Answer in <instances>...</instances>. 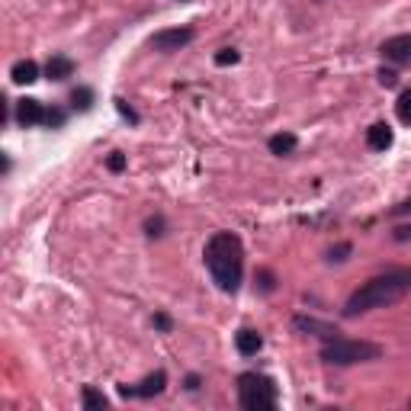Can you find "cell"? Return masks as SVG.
I'll return each mask as SVG.
<instances>
[{
  "instance_id": "1",
  "label": "cell",
  "mask_w": 411,
  "mask_h": 411,
  "mask_svg": "<svg viewBox=\"0 0 411 411\" xmlns=\"http://www.w3.org/2000/svg\"><path fill=\"white\" fill-rule=\"evenodd\" d=\"M202 260L222 293H238L245 283V245L235 231H216L202 247Z\"/></svg>"
},
{
  "instance_id": "2",
  "label": "cell",
  "mask_w": 411,
  "mask_h": 411,
  "mask_svg": "<svg viewBox=\"0 0 411 411\" xmlns=\"http://www.w3.org/2000/svg\"><path fill=\"white\" fill-rule=\"evenodd\" d=\"M408 289H411V274L408 270H389V274H379V276H373V280L363 283L360 289L350 293V299L344 302V315L357 318V315L373 312V309L395 305Z\"/></svg>"
},
{
  "instance_id": "3",
  "label": "cell",
  "mask_w": 411,
  "mask_h": 411,
  "mask_svg": "<svg viewBox=\"0 0 411 411\" xmlns=\"http://www.w3.org/2000/svg\"><path fill=\"white\" fill-rule=\"evenodd\" d=\"M383 357V347L373 341H354V338H334L325 341L321 347V360L331 367H357V363H369Z\"/></svg>"
},
{
  "instance_id": "4",
  "label": "cell",
  "mask_w": 411,
  "mask_h": 411,
  "mask_svg": "<svg viewBox=\"0 0 411 411\" xmlns=\"http://www.w3.org/2000/svg\"><path fill=\"white\" fill-rule=\"evenodd\" d=\"M238 405L245 411H270L280 405V389L264 373H241L238 376Z\"/></svg>"
},
{
  "instance_id": "5",
  "label": "cell",
  "mask_w": 411,
  "mask_h": 411,
  "mask_svg": "<svg viewBox=\"0 0 411 411\" xmlns=\"http://www.w3.org/2000/svg\"><path fill=\"white\" fill-rule=\"evenodd\" d=\"M193 39H196L193 26H171V29L154 32V36L148 39V45H152L154 51H180V49H187Z\"/></svg>"
},
{
  "instance_id": "6",
  "label": "cell",
  "mask_w": 411,
  "mask_h": 411,
  "mask_svg": "<svg viewBox=\"0 0 411 411\" xmlns=\"http://www.w3.org/2000/svg\"><path fill=\"white\" fill-rule=\"evenodd\" d=\"M164 389H167V373H164V369H154V373L145 376L142 383L119 386V395H123V398H154V395H161Z\"/></svg>"
},
{
  "instance_id": "7",
  "label": "cell",
  "mask_w": 411,
  "mask_h": 411,
  "mask_svg": "<svg viewBox=\"0 0 411 411\" xmlns=\"http://www.w3.org/2000/svg\"><path fill=\"white\" fill-rule=\"evenodd\" d=\"M379 55L389 61V65H408L411 61V36L402 32V36H389L383 45H379Z\"/></svg>"
},
{
  "instance_id": "8",
  "label": "cell",
  "mask_w": 411,
  "mask_h": 411,
  "mask_svg": "<svg viewBox=\"0 0 411 411\" xmlns=\"http://www.w3.org/2000/svg\"><path fill=\"white\" fill-rule=\"evenodd\" d=\"M45 113H49V109H45L42 103L36 100V97H26V100L16 103V123L26 125V129H32V125H42L45 123Z\"/></svg>"
},
{
  "instance_id": "9",
  "label": "cell",
  "mask_w": 411,
  "mask_h": 411,
  "mask_svg": "<svg viewBox=\"0 0 411 411\" xmlns=\"http://www.w3.org/2000/svg\"><path fill=\"white\" fill-rule=\"evenodd\" d=\"M293 325H296V331L315 334V338H321V341L341 338V331L334 325H328V321H318V318H309V315H296V318H293Z\"/></svg>"
},
{
  "instance_id": "10",
  "label": "cell",
  "mask_w": 411,
  "mask_h": 411,
  "mask_svg": "<svg viewBox=\"0 0 411 411\" xmlns=\"http://www.w3.org/2000/svg\"><path fill=\"white\" fill-rule=\"evenodd\" d=\"M392 142H395V132H392L386 123H373L367 129V145L373 148V152H389Z\"/></svg>"
},
{
  "instance_id": "11",
  "label": "cell",
  "mask_w": 411,
  "mask_h": 411,
  "mask_svg": "<svg viewBox=\"0 0 411 411\" xmlns=\"http://www.w3.org/2000/svg\"><path fill=\"white\" fill-rule=\"evenodd\" d=\"M74 71H78V65L68 55H51L45 61V78L49 80H68V78H74Z\"/></svg>"
},
{
  "instance_id": "12",
  "label": "cell",
  "mask_w": 411,
  "mask_h": 411,
  "mask_svg": "<svg viewBox=\"0 0 411 411\" xmlns=\"http://www.w3.org/2000/svg\"><path fill=\"white\" fill-rule=\"evenodd\" d=\"M235 347H238L241 357H257L260 347H264V338H260V331H254V328H241V331L235 334Z\"/></svg>"
},
{
  "instance_id": "13",
  "label": "cell",
  "mask_w": 411,
  "mask_h": 411,
  "mask_svg": "<svg viewBox=\"0 0 411 411\" xmlns=\"http://www.w3.org/2000/svg\"><path fill=\"white\" fill-rule=\"evenodd\" d=\"M39 65L32 61V58H23V61H16L13 68H10V78H13V84H36L39 80Z\"/></svg>"
},
{
  "instance_id": "14",
  "label": "cell",
  "mask_w": 411,
  "mask_h": 411,
  "mask_svg": "<svg viewBox=\"0 0 411 411\" xmlns=\"http://www.w3.org/2000/svg\"><path fill=\"white\" fill-rule=\"evenodd\" d=\"M267 148H270V154H276V158H286V154H293L299 148V138L293 135V132H280V135L267 138Z\"/></svg>"
},
{
  "instance_id": "15",
  "label": "cell",
  "mask_w": 411,
  "mask_h": 411,
  "mask_svg": "<svg viewBox=\"0 0 411 411\" xmlns=\"http://www.w3.org/2000/svg\"><path fill=\"white\" fill-rule=\"evenodd\" d=\"M80 405H84V408H109V398L103 395V392H97L94 386H84V389H80Z\"/></svg>"
},
{
  "instance_id": "16",
  "label": "cell",
  "mask_w": 411,
  "mask_h": 411,
  "mask_svg": "<svg viewBox=\"0 0 411 411\" xmlns=\"http://www.w3.org/2000/svg\"><path fill=\"white\" fill-rule=\"evenodd\" d=\"M71 106L78 109V113H90V109H94V90H90V87H78L71 94Z\"/></svg>"
},
{
  "instance_id": "17",
  "label": "cell",
  "mask_w": 411,
  "mask_h": 411,
  "mask_svg": "<svg viewBox=\"0 0 411 411\" xmlns=\"http://www.w3.org/2000/svg\"><path fill=\"white\" fill-rule=\"evenodd\" d=\"M395 116H398V123H402V125H411V87L398 94V100H395Z\"/></svg>"
},
{
  "instance_id": "18",
  "label": "cell",
  "mask_w": 411,
  "mask_h": 411,
  "mask_svg": "<svg viewBox=\"0 0 411 411\" xmlns=\"http://www.w3.org/2000/svg\"><path fill=\"white\" fill-rule=\"evenodd\" d=\"M350 254H354V245H350V241H341V245H334L331 251H328V260H331V264H344Z\"/></svg>"
},
{
  "instance_id": "19",
  "label": "cell",
  "mask_w": 411,
  "mask_h": 411,
  "mask_svg": "<svg viewBox=\"0 0 411 411\" xmlns=\"http://www.w3.org/2000/svg\"><path fill=\"white\" fill-rule=\"evenodd\" d=\"M238 49H219L216 51V65L219 68H228V65H238Z\"/></svg>"
},
{
  "instance_id": "20",
  "label": "cell",
  "mask_w": 411,
  "mask_h": 411,
  "mask_svg": "<svg viewBox=\"0 0 411 411\" xmlns=\"http://www.w3.org/2000/svg\"><path fill=\"white\" fill-rule=\"evenodd\" d=\"M125 164H129V161H125V154H123V152H113V154L106 158V167H109L113 173H123V171H125Z\"/></svg>"
},
{
  "instance_id": "21",
  "label": "cell",
  "mask_w": 411,
  "mask_h": 411,
  "mask_svg": "<svg viewBox=\"0 0 411 411\" xmlns=\"http://www.w3.org/2000/svg\"><path fill=\"white\" fill-rule=\"evenodd\" d=\"M45 125H51V129H61V125H65V109H55V106H51L49 113H45Z\"/></svg>"
},
{
  "instance_id": "22",
  "label": "cell",
  "mask_w": 411,
  "mask_h": 411,
  "mask_svg": "<svg viewBox=\"0 0 411 411\" xmlns=\"http://www.w3.org/2000/svg\"><path fill=\"white\" fill-rule=\"evenodd\" d=\"M257 286L264 289V293H274V289H276V276L270 274V270H260V274H257Z\"/></svg>"
},
{
  "instance_id": "23",
  "label": "cell",
  "mask_w": 411,
  "mask_h": 411,
  "mask_svg": "<svg viewBox=\"0 0 411 411\" xmlns=\"http://www.w3.org/2000/svg\"><path fill=\"white\" fill-rule=\"evenodd\" d=\"M145 231H148L152 238H161V235H164V219H161V216L148 219V222H145Z\"/></svg>"
},
{
  "instance_id": "24",
  "label": "cell",
  "mask_w": 411,
  "mask_h": 411,
  "mask_svg": "<svg viewBox=\"0 0 411 411\" xmlns=\"http://www.w3.org/2000/svg\"><path fill=\"white\" fill-rule=\"evenodd\" d=\"M116 109H119V116H123V119H129L132 125H138V113H135V109H132L125 100H116Z\"/></svg>"
},
{
  "instance_id": "25",
  "label": "cell",
  "mask_w": 411,
  "mask_h": 411,
  "mask_svg": "<svg viewBox=\"0 0 411 411\" xmlns=\"http://www.w3.org/2000/svg\"><path fill=\"white\" fill-rule=\"evenodd\" d=\"M379 84H383V87H395L398 84V71H392V68H379Z\"/></svg>"
},
{
  "instance_id": "26",
  "label": "cell",
  "mask_w": 411,
  "mask_h": 411,
  "mask_svg": "<svg viewBox=\"0 0 411 411\" xmlns=\"http://www.w3.org/2000/svg\"><path fill=\"white\" fill-rule=\"evenodd\" d=\"M154 328H161V331H171V328H173V321L164 315V312H158V315H154Z\"/></svg>"
},
{
  "instance_id": "27",
  "label": "cell",
  "mask_w": 411,
  "mask_h": 411,
  "mask_svg": "<svg viewBox=\"0 0 411 411\" xmlns=\"http://www.w3.org/2000/svg\"><path fill=\"white\" fill-rule=\"evenodd\" d=\"M392 216H411V196L408 200H402L398 206H392Z\"/></svg>"
},
{
  "instance_id": "28",
  "label": "cell",
  "mask_w": 411,
  "mask_h": 411,
  "mask_svg": "<svg viewBox=\"0 0 411 411\" xmlns=\"http://www.w3.org/2000/svg\"><path fill=\"white\" fill-rule=\"evenodd\" d=\"M392 238L395 241H411V225H398V228L392 231Z\"/></svg>"
},
{
  "instance_id": "29",
  "label": "cell",
  "mask_w": 411,
  "mask_h": 411,
  "mask_svg": "<svg viewBox=\"0 0 411 411\" xmlns=\"http://www.w3.org/2000/svg\"><path fill=\"white\" fill-rule=\"evenodd\" d=\"M200 386H202V376L190 373V376H187V389H190V392H196V389H200Z\"/></svg>"
}]
</instances>
